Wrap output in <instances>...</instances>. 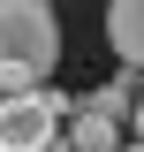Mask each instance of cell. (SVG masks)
Instances as JSON below:
<instances>
[{
	"label": "cell",
	"mask_w": 144,
	"mask_h": 152,
	"mask_svg": "<svg viewBox=\"0 0 144 152\" xmlns=\"http://www.w3.org/2000/svg\"><path fill=\"white\" fill-rule=\"evenodd\" d=\"M31 84H38V76H23L15 61H0V99H15V91H31Z\"/></svg>",
	"instance_id": "6"
},
{
	"label": "cell",
	"mask_w": 144,
	"mask_h": 152,
	"mask_svg": "<svg viewBox=\"0 0 144 152\" xmlns=\"http://www.w3.org/2000/svg\"><path fill=\"white\" fill-rule=\"evenodd\" d=\"M61 122H68V99H53L46 84L0 99V152H46L61 137Z\"/></svg>",
	"instance_id": "2"
},
{
	"label": "cell",
	"mask_w": 144,
	"mask_h": 152,
	"mask_svg": "<svg viewBox=\"0 0 144 152\" xmlns=\"http://www.w3.org/2000/svg\"><path fill=\"white\" fill-rule=\"evenodd\" d=\"M106 46L121 69H144V0H106Z\"/></svg>",
	"instance_id": "3"
},
{
	"label": "cell",
	"mask_w": 144,
	"mask_h": 152,
	"mask_svg": "<svg viewBox=\"0 0 144 152\" xmlns=\"http://www.w3.org/2000/svg\"><path fill=\"white\" fill-rule=\"evenodd\" d=\"M76 107H99V114H114V122H121V114L137 107V69H121L114 84H99V91H84Z\"/></svg>",
	"instance_id": "5"
},
{
	"label": "cell",
	"mask_w": 144,
	"mask_h": 152,
	"mask_svg": "<svg viewBox=\"0 0 144 152\" xmlns=\"http://www.w3.org/2000/svg\"><path fill=\"white\" fill-rule=\"evenodd\" d=\"M121 152H144V137H129V145H121Z\"/></svg>",
	"instance_id": "7"
},
{
	"label": "cell",
	"mask_w": 144,
	"mask_h": 152,
	"mask_svg": "<svg viewBox=\"0 0 144 152\" xmlns=\"http://www.w3.org/2000/svg\"><path fill=\"white\" fill-rule=\"evenodd\" d=\"M0 61H15L23 76H53V61H61V23H53V8L46 0H0Z\"/></svg>",
	"instance_id": "1"
},
{
	"label": "cell",
	"mask_w": 144,
	"mask_h": 152,
	"mask_svg": "<svg viewBox=\"0 0 144 152\" xmlns=\"http://www.w3.org/2000/svg\"><path fill=\"white\" fill-rule=\"evenodd\" d=\"M68 145L76 152H121V122L99 107H68Z\"/></svg>",
	"instance_id": "4"
},
{
	"label": "cell",
	"mask_w": 144,
	"mask_h": 152,
	"mask_svg": "<svg viewBox=\"0 0 144 152\" xmlns=\"http://www.w3.org/2000/svg\"><path fill=\"white\" fill-rule=\"evenodd\" d=\"M46 152H76V145H61V137H53V145H46Z\"/></svg>",
	"instance_id": "8"
}]
</instances>
